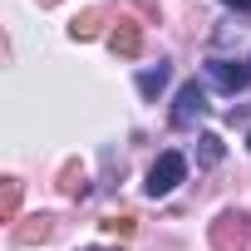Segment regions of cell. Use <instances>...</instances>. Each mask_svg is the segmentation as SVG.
I'll return each mask as SVG.
<instances>
[{"mask_svg": "<svg viewBox=\"0 0 251 251\" xmlns=\"http://www.w3.org/2000/svg\"><path fill=\"white\" fill-rule=\"evenodd\" d=\"M99 25H103V10H84V15H74L69 35H74V40H94V35H99Z\"/></svg>", "mask_w": 251, "mask_h": 251, "instance_id": "cell-7", "label": "cell"}, {"mask_svg": "<svg viewBox=\"0 0 251 251\" xmlns=\"http://www.w3.org/2000/svg\"><path fill=\"white\" fill-rule=\"evenodd\" d=\"M212 246L217 251H246L251 246V217L246 212H222L212 222Z\"/></svg>", "mask_w": 251, "mask_h": 251, "instance_id": "cell-2", "label": "cell"}, {"mask_svg": "<svg viewBox=\"0 0 251 251\" xmlns=\"http://www.w3.org/2000/svg\"><path fill=\"white\" fill-rule=\"evenodd\" d=\"M108 45H113V54H123V59H138V50H143V25H138V20H128V15H123V20L113 25V35H108Z\"/></svg>", "mask_w": 251, "mask_h": 251, "instance_id": "cell-5", "label": "cell"}, {"mask_svg": "<svg viewBox=\"0 0 251 251\" xmlns=\"http://www.w3.org/2000/svg\"><path fill=\"white\" fill-rule=\"evenodd\" d=\"M50 236V217H30V226H15V241L30 246V241H45Z\"/></svg>", "mask_w": 251, "mask_h": 251, "instance_id": "cell-8", "label": "cell"}, {"mask_svg": "<svg viewBox=\"0 0 251 251\" xmlns=\"http://www.w3.org/2000/svg\"><path fill=\"white\" fill-rule=\"evenodd\" d=\"M226 5H231V10H251V0H226Z\"/></svg>", "mask_w": 251, "mask_h": 251, "instance_id": "cell-13", "label": "cell"}, {"mask_svg": "<svg viewBox=\"0 0 251 251\" xmlns=\"http://www.w3.org/2000/svg\"><path fill=\"white\" fill-rule=\"evenodd\" d=\"M64 192H69V197H84V177H79V168H64Z\"/></svg>", "mask_w": 251, "mask_h": 251, "instance_id": "cell-11", "label": "cell"}, {"mask_svg": "<svg viewBox=\"0 0 251 251\" xmlns=\"http://www.w3.org/2000/svg\"><path fill=\"white\" fill-rule=\"evenodd\" d=\"M15 212H20V182L10 177V182H5V202H0V217L15 222Z\"/></svg>", "mask_w": 251, "mask_h": 251, "instance_id": "cell-9", "label": "cell"}, {"mask_svg": "<svg viewBox=\"0 0 251 251\" xmlns=\"http://www.w3.org/2000/svg\"><path fill=\"white\" fill-rule=\"evenodd\" d=\"M207 84L222 89V94H241L251 84V64H241V59H207Z\"/></svg>", "mask_w": 251, "mask_h": 251, "instance_id": "cell-4", "label": "cell"}, {"mask_svg": "<svg viewBox=\"0 0 251 251\" xmlns=\"http://www.w3.org/2000/svg\"><path fill=\"white\" fill-rule=\"evenodd\" d=\"M197 143H202V163H222V138L217 133H202Z\"/></svg>", "mask_w": 251, "mask_h": 251, "instance_id": "cell-10", "label": "cell"}, {"mask_svg": "<svg viewBox=\"0 0 251 251\" xmlns=\"http://www.w3.org/2000/svg\"><path fill=\"white\" fill-rule=\"evenodd\" d=\"M94 251H103V246H94Z\"/></svg>", "mask_w": 251, "mask_h": 251, "instance_id": "cell-15", "label": "cell"}, {"mask_svg": "<svg viewBox=\"0 0 251 251\" xmlns=\"http://www.w3.org/2000/svg\"><path fill=\"white\" fill-rule=\"evenodd\" d=\"M163 84H168V64H153V69L138 74V94H143V99H158Z\"/></svg>", "mask_w": 251, "mask_h": 251, "instance_id": "cell-6", "label": "cell"}, {"mask_svg": "<svg viewBox=\"0 0 251 251\" xmlns=\"http://www.w3.org/2000/svg\"><path fill=\"white\" fill-rule=\"evenodd\" d=\"M202 113H207V89H202L197 79H187V84L177 89V99H173V128H192Z\"/></svg>", "mask_w": 251, "mask_h": 251, "instance_id": "cell-3", "label": "cell"}, {"mask_svg": "<svg viewBox=\"0 0 251 251\" xmlns=\"http://www.w3.org/2000/svg\"><path fill=\"white\" fill-rule=\"evenodd\" d=\"M246 148H251V133H246Z\"/></svg>", "mask_w": 251, "mask_h": 251, "instance_id": "cell-14", "label": "cell"}, {"mask_svg": "<svg viewBox=\"0 0 251 251\" xmlns=\"http://www.w3.org/2000/svg\"><path fill=\"white\" fill-rule=\"evenodd\" d=\"M103 226H108L113 236H133V217H108Z\"/></svg>", "mask_w": 251, "mask_h": 251, "instance_id": "cell-12", "label": "cell"}, {"mask_svg": "<svg viewBox=\"0 0 251 251\" xmlns=\"http://www.w3.org/2000/svg\"><path fill=\"white\" fill-rule=\"evenodd\" d=\"M187 177V158L177 153V148H168V153H158V163L148 168V182H143V192L148 197H168L177 182Z\"/></svg>", "mask_w": 251, "mask_h": 251, "instance_id": "cell-1", "label": "cell"}]
</instances>
